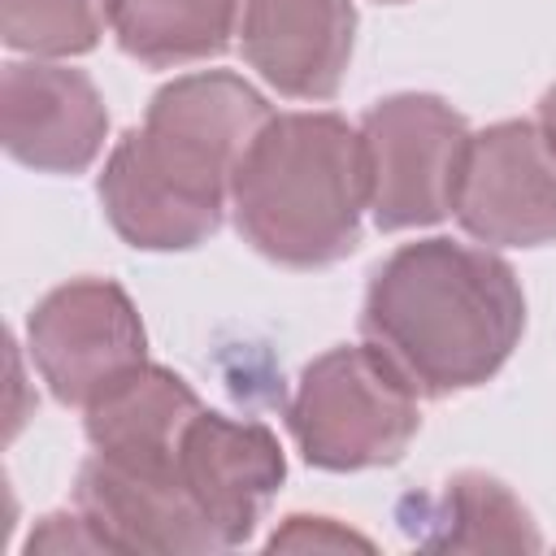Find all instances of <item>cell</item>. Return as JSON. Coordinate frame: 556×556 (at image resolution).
I'll return each instance as SVG.
<instances>
[{"label": "cell", "mask_w": 556, "mask_h": 556, "mask_svg": "<svg viewBox=\"0 0 556 556\" xmlns=\"http://www.w3.org/2000/svg\"><path fill=\"white\" fill-rule=\"evenodd\" d=\"M269 117L265 96L230 70L165 83L143 126L113 143L96 187L117 239L139 252L204 243L222 226L239 156Z\"/></svg>", "instance_id": "cell-1"}, {"label": "cell", "mask_w": 556, "mask_h": 556, "mask_svg": "<svg viewBox=\"0 0 556 556\" xmlns=\"http://www.w3.org/2000/svg\"><path fill=\"white\" fill-rule=\"evenodd\" d=\"M361 330L421 395L443 400L500 374L526 330V295L491 248L417 239L374 269Z\"/></svg>", "instance_id": "cell-2"}, {"label": "cell", "mask_w": 556, "mask_h": 556, "mask_svg": "<svg viewBox=\"0 0 556 556\" xmlns=\"http://www.w3.org/2000/svg\"><path fill=\"white\" fill-rule=\"evenodd\" d=\"M365 208V139L339 113H274L230 178L243 243L287 269L343 261L361 243Z\"/></svg>", "instance_id": "cell-3"}, {"label": "cell", "mask_w": 556, "mask_h": 556, "mask_svg": "<svg viewBox=\"0 0 556 556\" xmlns=\"http://www.w3.org/2000/svg\"><path fill=\"white\" fill-rule=\"evenodd\" d=\"M417 387L378 343H339L313 356L287 404L300 456L330 473L395 465L417 426Z\"/></svg>", "instance_id": "cell-4"}, {"label": "cell", "mask_w": 556, "mask_h": 556, "mask_svg": "<svg viewBox=\"0 0 556 556\" xmlns=\"http://www.w3.org/2000/svg\"><path fill=\"white\" fill-rule=\"evenodd\" d=\"M369 161V217L378 230L434 226L456 208V187L473 130L465 117L426 91L378 100L365 122Z\"/></svg>", "instance_id": "cell-5"}, {"label": "cell", "mask_w": 556, "mask_h": 556, "mask_svg": "<svg viewBox=\"0 0 556 556\" xmlns=\"http://www.w3.org/2000/svg\"><path fill=\"white\" fill-rule=\"evenodd\" d=\"M26 343L48 391L74 408H87L109 382L148 361V330L113 278L52 287L30 308Z\"/></svg>", "instance_id": "cell-6"}, {"label": "cell", "mask_w": 556, "mask_h": 556, "mask_svg": "<svg viewBox=\"0 0 556 556\" xmlns=\"http://www.w3.org/2000/svg\"><path fill=\"white\" fill-rule=\"evenodd\" d=\"M452 213L486 248L556 239V152L539 122H495L469 139Z\"/></svg>", "instance_id": "cell-7"}, {"label": "cell", "mask_w": 556, "mask_h": 556, "mask_svg": "<svg viewBox=\"0 0 556 556\" xmlns=\"http://www.w3.org/2000/svg\"><path fill=\"white\" fill-rule=\"evenodd\" d=\"M178 478L222 547H239L261 526L287 478L282 443L261 421L200 408L178 439Z\"/></svg>", "instance_id": "cell-8"}, {"label": "cell", "mask_w": 556, "mask_h": 556, "mask_svg": "<svg viewBox=\"0 0 556 556\" xmlns=\"http://www.w3.org/2000/svg\"><path fill=\"white\" fill-rule=\"evenodd\" d=\"M109 135L96 83L56 61H9L0 78L4 152L35 174H83Z\"/></svg>", "instance_id": "cell-9"}, {"label": "cell", "mask_w": 556, "mask_h": 556, "mask_svg": "<svg viewBox=\"0 0 556 556\" xmlns=\"http://www.w3.org/2000/svg\"><path fill=\"white\" fill-rule=\"evenodd\" d=\"M356 39L352 0H239L243 61L291 100H330Z\"/></svg>", "instance_id": "cell-10"}, {"label": "cell", "mask_w": 556, "mask_h": 556, "mask_svg": "<svg viewBox=\"0 0 556 556\" xmlns=\"http://www.w3.org/2000/svg\"><path fill=\"white\" fill-rule=\"evenodd\" d=\"M74 508L109 552H217V534L187 495L178 469H126L91 452L78 469Z\"/></svg>", "instance_id": "cell-11"}, {"label": "cell", "mask_w": 556, "mask_h": 556, "mask_svg": "<svg viewBox=\"0 0 556 556\" xmlns=\"http://www.w3.org/2000/svg\"><path fill=\"white\" fill-rule=\"evenodd\" d=\"M191 382L165 365H135L87 404L91 452L126 469H178V439L200 413Z\"/></svg>", "instance_id": "cell-12"}, {"label": "cell", "mask_w": 556, "mask_h": 556, "mask_svg": "<svg viewBox=\"0 0 556 556\" xmlns=\"http://www.w3.org/2000/svg\"><path fill=\"white\" fill-rule=\"evenodd\" d=\"M417 517L404 526L421 521L413 539L421 547H452V552H534L543 539L526 513V504L491 473L465 469L443 482L434 500H413Z\"/></svg>", "instance_id": "cell-13"}, {"label": "cell", "mask_w": 556, "mask_h": 556, "mask_svg": "<svg viewBox=\"0 0 556 556\" xmlns=\"http://www.w3.org/2000/svg\"><path fill=\"white\" fill-rule=\"evenodd\" d=\"M122 52L143 65H187L226 52L239 35V0H104Z\"/></svg>", "instance_id": "cell-14"}, {"label": "cell", "mask_w": 556, "mask_h": 556, "mask_svg": "<svg viewBox=\"0 0 556 556\" xmlns=\"http://www.w3.org/2000/svg\"><path fill=\"white\" fill-rule=\"evenodd\" d=\"M104 0H0V35L39 61L91 52L104 35Z\"/></svg>", "instance_id": "cell-15"}, {"label": "cell", "mask_w": 556, "mask_h": 556, "mask_svg": "<svg viewBox=\"0 0 556 556\" xmlns=\"http://www.w3.org/2000/svg\"><path fill=\"white\" fill-rule=\"evenodd\" d=\"M269 547L278 552H300V547H369V539L365 534H356V530H348V526H339L334 517H304V513H295V517H287L274 534H269Z\"/></svg>", "instance_id": "cell-16"}, {"label": "cell", "mask_w": 556, "mask_h": 556, "mask_svg": "<svg viewBox=\"0 0 556 556\" xmlns=\"http://www.w3.org/2000/svg\"><path fill=\"white\" fill-rule=\"evenodd\" d=\"M26 552H109L104 539L96 534V526L74 508V513H52L35 526V534L26 539Z\"/></svg>", "instance_id": "cell-17"}, {"label": "cell", "mask_w": 556, "mask_h": 556, "mask_svg": "<svg viewBox=\"0 0 556 556\" xmlns=\"http://www.w3.org/2000/svg\"><path fill=\"white\" fill-rule=\"evenodd\" d=\"M539 130L547 135V143L556 152V87H547L543 100H539Z\"/></svg>", "instance_id": "cell-18"}, {"label": "cell", "mask_w": 556, "mask_h": 556, "mask_svg": "<svg viewBox=\"0 0 556 556\" xmlns=\"http://www.w3.org/2000/svg\"><path fill=\"white\" fill-rule=\"evenodd\" d=\"M382 4H400V0H382Z\"/></svg>", "instance_id": "cell-19"}]
</instances>
